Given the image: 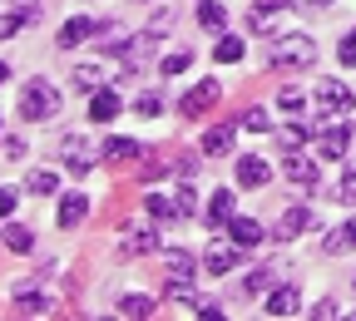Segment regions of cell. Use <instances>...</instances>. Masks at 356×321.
I'll use <instances>...</instances> for the list:
<instances>
[{"instance_id":"1","label":"cell","mask_w":356,"mask_h":321,"mask_svg":"<svg viewBox=\"0 0 356 321\" xmlns=\"http://www.w3.org/2000/svg\"><path fill=\"white\" fill-rule=\"evenodd\" d=\"M55 109H60V89H55L50 79H30L25 94H20V114H25L30 124H40V119H50Z\"/></svg>"},{"instance_id":"2","label":"cell","mask_w":356,"mask_h":321,"mask_svg":"<svg viewBox=\"0 0 356 321\" xmlns=\"http://www.w3.org/2000/svg\"><path fill=\"white\" fill-rule=\"evenodd\" d=\"M312 60H317V44H312L307 35H282V40H273V65H277V69H307Z\"/></svg>"},{"instance_id":"3","label":"cell","mask_w":356,"mask_h":321,"mask_svg":"<svg viewBox=\"0 0 356 321\" xmlns=\"http://www.w3.org/2000/svg\"><path fill=\"white\" fill-rule=\"evenodd\" d=\"M60 158H65L70 173H89V168H95V158H99V149L89 144L84 133H65V139H60Z\"/></svg>"},{"instance_id":"4","label":"cell","mask_w":356,"mask_h":321,"mask_svg":"<svg viewBox=\"0 0 356 321\" xmlns=\"http://www.w3.org/2000/svg\"><path fill=\"white\" fill-rule=\"evenodd\" d=\"M317 104H322L327 114H346V109H351V89H346L341 79H322V84H317Z\"/></svg>"},{"instance_id":"5","label":"cell","mask_w":356,"mask_h":321,"mask_svg":"<svg viewBox=\"0 0 356 321\" xmlns=\"http://www.w3.org/2000/svg\"><path fill=\"white\" fill-rule=\"evenodd\" d=\"M238 242H208V252H203V267L213 272V277H222V272H233V262H238Z\"/></svg>"},{"instance_id":"6","label":"cell","mask_w":356,"mask_h":321,"mask_svg":"<svg viewBox=\"0 0 356 321\" xmlns=\"http://www.w3.org/2000/svg\"><path fill=\"white\" fill-rule=\"evenodd\" d=\"M346 144H351V133H346L341 124H327V129L317 133V154H322V158H332V163H337V158H346Z\"/></svg>"},{"instance_id":"7","label":"cell","mask_w":356,"mask_h":321,"mask_svg":"<svg viewBox=\"0 0 356 321\" xmlns=\"http://www.w3.org/2000/svg\"><path fill=\"white\" fill-rule=\"evenodd\" d=\"M208 104H218V84H213V79H203V84H193V89H188V94H184V104H178V109H184L188 119H198V114H203Z\"/></svg>"},{"instance_id":"8","label":"cell","mask_w":356,"mask_h":321,"mask_svg":"<svg viewBox=\"0 0 356 321\" xmlns=\"http://www.w3.org/2000/svg\"><path fill=\"white\" fill-rule=\"evenodd\" d=\"M119 94H114V89H95V94H89V119H95V124H109V119H119Z\"/></svg>"},{"instance_id":"9","label":"cell","mask_w":356,"mask_h":321,"mask_svg":"<svg viewBox=\"0 0 356 321\" xmlns=\"http://www.w3.org/2000/svg\"><path fill=\"white\" fill-rule=\"evenodd\" d=\"M307 222H312V217H307V208H287V213H282V222L273 227V238H277V242H292V238H302V233H307Z\"/></svg>"},{"instance_id":"10","label":"cell","mask_w":356,"mask_h":321,"mask_svg":"<svg viewBox=\"0 0 356 321\" xmlns=\"http://www.w3.org/2000/svg\"><path fill=\"white\" fill-rule=\"evenodd\" d=\"M95 35H99V25H95V20H89V15H74V20L60 30V44H65V50H74V44L95 40Z\"/></svg>"},{"instance_id":"11","label":"cell","mask_w":356,"mask_h":321,"mask_svg":"<svg viewBox=\"0 0 356 321\" xmlns=\"http://www.w3.org/2000/svg\"><path fill=\"white\" fill-rule=\"evenodd\" d=\"M144 149H139V139H104L99 144V158L104 163H129V158H139Z\"/></svg>"},{"instance_id":"12","label":"cell","mask_w":356,"mask_h":321,"mask_svg":"<svg viewBox=\"0 0 356 321\" xmlns=\"http://www.w3.org/2000/svg\"><path fill=\"white\" fill-rule=\"evenodd\" d=\"M203 154L208 158H222V154H233V124H218L203 133Z\"/></svg>"},{"instance_id":"13","label":"cell","mask_w":356,"mask_h":321,"mask_svg":"<svg viewBox=\"0 0 356 321\" xmlns=\"http://www.w3.org/2000/svg\"><path fill=\"white\" fill-rule=\"evenodd\" d=\"M297 311H302L297 287H277L273 297H267V316H297Z\"/></svg>"},{"instance_id":"14","label":"cell","mask_w":356,"mask_h":321,"mask_svg":"<svg viewBox=\"0 0 356 321\" xmlns=\"http://www.w3.org/2000/svg\"><path fill=\"white\" fill-rule=\"evenodd\" d=\"M228 222H233V193L218 188V193L208 198V227H228Z\"/></svg>"},{"instance_id":"15","label":"cell","mask_w":356,"mask_h":321,"mask_svg":"<svg viewBox=\"0 0 356 321\" xmlns=\"http://www.w3.org/2000/svg\"><path fill=\"white\" fill-rule=\"evenodd\" d=\"M267 178H273V168H267L262 158H238V183L243 188H262Z\"/></svg>"},{"instance_id":"16","label":"cell","mask_w":356,"mask_h":321,"mask_svg":"<svg viewBox=\"0 0 356 321\" xmlns=\"http://www.w3.org/2000/svg\"><path fill=\"white\" fill-rule=\"evenodd\" d=\"M228 238H233L238 247H252V242H262V227H257L252 217H233V222H228Z\"/></svg>"},{"instance_id":"17","label":"cell","mask_w":356,"mask_h":321,"mask_svg":"<svg viewBox=\"0 0 356 321\" xmlns=\"http://www.w3.org/2000/svg\"><path fill=\"white\" fill-rule=\"evenodd\" d=\"M84 213H89V198H84V193H65V198H60V222H65V227L84 222Z\"/></svg>"},{"instance_id":"18","label":"cell","mask_w":356,"mask_h":321,"mask_svg":"<svg viewBox=\"0 0 356 321\" xmlns=\"http://www.w3.org/2000/svg\"><path fill=\"white\" fill-rule=\"evenodd\" d=\"M322 247H327V252H351V247H356V222H341V227H332V233L322 238Z\"/></svg>"},{"instance_id":"19","label":"cell","mask_w":356,"mask_h":321,"mask_svg":"<svg viewBox=\"0 0 356 321\" xmlns=\"http://www.w3.org/2000/svg\"><path fill=\"white\" fill-rule=\"evenodd\" d=\"M198 25L218 35L222 25H228V10H222V6H218V0H198Z\"/></svg>"},{"instance_id":"20","label":"cell","mask_w":356,"mask_h":321,"mask_svg":"<svg viewBox=\"0 0 356 321\" xmlns=\"http://www.w3.org/2000/svg\"><path fill=\"white\" fill-rule=\"evenodd\" d=\"M168 282H193V257H188L184 247L168 252Z\"/></svg>"},{"instance_id":"21","label":"cell","mask_w":356,"mask_h":321,"mask_svg":"<svg viewBox=\"0 0 356 321\" xmlns=\"http://www.w3.org/2000/svg\"><path fill=\"white\" fill-rule=\"evenodd\" d=\"M124 247H129V252H154V247H159V233H154V227H129V233H124Z\"/></svg>"},{"instance_id":"22","label":"cell","mask_w":356,"mask_h":321,"mask_svg":"<svg viewBox=\"0 0 356 321\" xmlns=\"http://www.w3.org/2000/svg\"><path fill=\"white\" fill-rule=\"evenodd\" d=\"M287 178L302 183V188H312V183H317V168H312L302 154H287Z\"/></svg>"},{"instance_id":"23","label":"cell","mask_w":356,"mask_h":321,"mask_svg":"<svg viewBox=\"0 0 356 321\" xmlns=\"http://www.w3.org/2000/svg\"><path fill=\"white\" fill-rule=\"evenodd\" d=\"M213 60H218V65H233V60H243V40H238V35H222V40L213 44Z\"/></svg>"},{"instance_id":"24","label":"cell","mask_w":356,"mask_h":321,"mask_svg":"<svg viewBox=\"0 0 356 321\" xmlns=\"http://www.w3.org/2000/svg\"><path fill=\"white\" fill-rule=\"evenodd\" d=\"M15 311H25V316H44V311H50V297H40V292H20V297H15Z\"/></svg>"},{"instance_id":"25","label":"cell","mask_w":356,"mask_h":321,"mask_svg":"<svg viewBox=\"0 0 356 321\" xmlns=\"http://www.w3.org/2000/svg\"><path fill=\"white\" fill-rule=\"evenodd\" d=\"M277 144H282V154H302V144H307V129H302V124H287V129L277 133Z\"/></svg>"},{"instance_id":"26","label":"cell","mask_w":356,"mask_h":321,"mask_svg":"<svg viewBox=\"0 0 356 321\" xmlns=\"http://www.w3.org/2000/svg\"><path fill=\"white\" fill-rule=\"evenodd\" d=\"M99 79H104V74H99V65H74V84L84 89V94H95Z\"/></svg>"},{"instance_id":"27","label":"cell","mask_w":356,"mask_h":321,"mask_svg":"<svg viewBox=\"0 0 356 321\" xmlns=\"http://www.w3.org/2000/svg\"><path fill=\"white\" fill-rule=\"evenodd\" d=\"M149 311H154V302L139 297V292H134V297H119V316H149Z\"/></svg>"},{"instance_id":"28","label":"cell","mask_w":356,"mask_h":321,"mask_svg":"<svg viewBox=\"0 0 356 321\" xmlns=\"http://www.w3.org/2000/svg\"><path fill=\"white\" fill-rule=\"evenodd\" d=\"M144 208H149L154 217H178V203H173V198H163V193H149V198H144Z\"/></svg>"},{"instance_id":"29","label":"cell","mask_w":356,"mask_h":321,"mask_svg":"<svg viewBox=\"0 0 356 321\" xmlns=\"http://www.w3.org/2000/svg\"><path fill=\"white\" fill-rule=\"evenodd\" d=\"M55 183H60V178H55L50 168H35V173H30V193L44 198V193H55Z\"/></svg>"},{"instance_id":"30","label":"cell","mask_w":356,"mask_h":321,"mask_svg":"<svg viewBox=\"0 0 356 321\" xmlns=\"http://www.w3.org/2000/svg\"><path fill=\"white\" fill-rule=\"evenodd\" d=\"M159 69H163V74H168V79H173V74H184V69H188V50H168V55H163V65H159Z\"/></svg>"},{"instance_id":"31","label":"cell","mask_w":356,"mask_h":321,"mask_svg":"<svg viewBox=\"0 0 356 321\" xmlns=\"http://www.w3.org/2000/svg\"><path fill=\"white\" fill-rule=\"evenodd\" d=\"M30 242H35L30 227H6V247H10V252H30Z\"/></svg>"},{"instance_id":"32","label":"cell","mask_w":356,"mask_h":321,"mask_svg":"<svg viewBox=\"0 0 356 321\" xmlns=\"http://www.w3.org/2000/svg\"><path fill=\"white\" fill-rule=\"evenodd\" d=\"M277 104H282V114H287V119H297V114L307 109V104H302V94H297V89H282V94H277Z\"/></svg>"},{"instance_id":"33","label":"cell","mask_w":356,"mask_h":321,"mask_svg":"<svg viewBox=\"0 0 356 321\" xmlns=\"http://www.w3.org/2000/svg\"><path fill=\"white\" fill-rule=\"evenodd\" d=\"M173 203H178V217H188V213H193V183H178Z\"/></svg>"},{"instance_id":"34","label":"cell","mask_w":356,"mask_h":321,"mask_svg":"<svg viewBox=\"0 0 356 321\" xmlns=\"http://www.w3.org/2000/svg\"><path fill=\"white\" fill-rule=\"evenodd\" d=\"M134 109H139L144 119H159V114H163V99H159V94H144V99L134 104Z\"/></svg>"},{"instance_id":"35","label":"cell","mask_w":356,"mask_h":321,"mask_svg":"<svg viewBox=\"0 0 356 321\" xmlns=\"http://www.w3.org/2000/svg\"><path fill=\"white\" fill-rule=\"evenodd\" d=\"M337 203H356V168L341 178V188H337Z\"/></svg>"},{"instance_id":"36","label":"cell","mask_w":356,"mask_h":321,"mask_svg":"<svg viewBox=\"0 0 356 321\" xmlns=\"http://www.w3.org/2000/svg\"><path fill=\"white\" fill-rule=\"evenodd\" d=\"M243 129H252V133H267V114H262V109H248V114H243Z\"/></svg>"},{"instance_id":"37","label":"cell","mask_w":356,"mask_h":321,"mask_svg":"<svg viewBox=\"0 0 356 321\" xmlns=\"http://www.w3.org/2000/svg\"><path fill=\"white\" fill-rule=\"evenodd\" d=\"M337 55H341V65H356V30L341 40V50H337Z\"/></svg>"},{"instance_id":"38","label":"cell","mask_w":356,"mask_h":321,"mask_svg":"<svg viewBox=\"0 0 356 321\" xmlns=\"http://www.w3.org/2000/svg\"><path fill=\"white\" fill-rule=\"evenodd\" d=\"M15 213V193L10 188H0V217H10Z\"/></svg>"},{"instance_id":"39","label":"cell","mask_w":356,"mask_h":321,"mask_svg":"<svg viewBox=\"0 0 356 321\" xmlns=\"http://www.w3.org/2000/svg\"><path fill=\"white\" fill-rule=\"evenodd\" d=\"M243 287H248V292H262V287H267V272H248Z\"/></svg>"},{"instance_id":"40","label":"cell","mask_w":356,"mask_h":321,"mask_svg":"<svg viewBox=\"0 0 356 321\" xmlns=\"http://www.w3.org/2000/svg\"><path fill=\"white\" fill-rule=\"evenodd\" d=\"M6 79H10V65H6V60H0V84H6Z\"/></svg>"},{"instance_id":"41","label":"cell","mask_w":356,"mask_h":321,"mask_svg":"<svg viewBox=\"0 0 356 321\" xmlns=\"http://www.w3.org/2000/svg\"><path fill=\"white\" fill-rule=\"evenodd\" d=\"M312 6H332V0H312Z\"/></svg>"}]
</instances>
